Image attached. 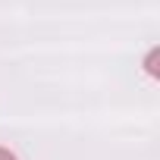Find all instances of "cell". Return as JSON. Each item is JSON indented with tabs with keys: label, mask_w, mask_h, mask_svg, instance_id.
Returning a JSON list of instances; mask_svg holds the SVG:
<instances>
[{
	"label": "cell",
	"mask_w": 160,
	"mask_h": 160,
	"mask_svg": "<svg viewBox=\"0 0 160 160\" xmlns=\"http://www.w3.org/2000/svg\"><path fill=\"white\" fill-rule=\"evenodd\" d=\"M144 72L151 78H160V47H151L148 57H144Z\"/></svg>",
	"instance_id": "cell-1"
},
{
	"label": "cell",
	"mask_w": 160,
	"mask_h": 160,
	"mask_svg": "<svg viewBox=\"0 0 160 160\" xmlns=\"http://www.w3.org/2000/svg\"><path fill=\"white\" fill-rule=\"evenodd\" d=\"M0 160H19V157H16L10 148H0Z\"/></svg>",
	"instance_id": "cell-2"
}]
</instances>
